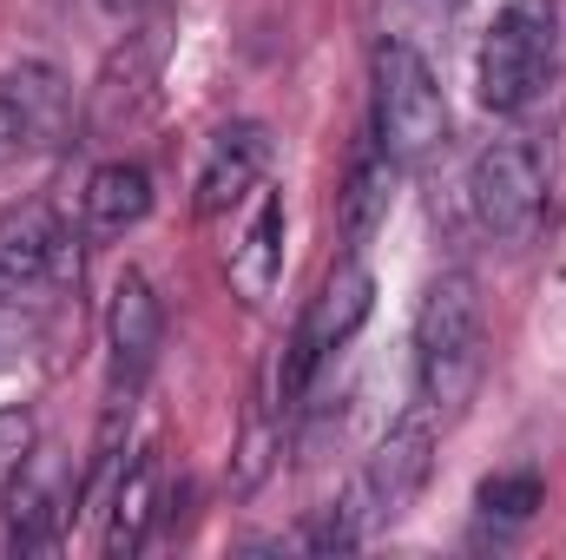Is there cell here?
I'll return each instance as SVG.
<instances>
[{
    "mask_svg": "<svg viewBox=\"0 0 566 560\" xmlns=\"http://www.w3.org/2000/svg\"><path fill=\"white\" fill-rule=\"evenodd\" d=\"M468 211L494 245H527L547 218V165L521 139H494L468 165Z\"/></svg>",
    "mask_w": 566,
    "mask_h": 560,
    "instance_id": "obj_6",
    "label": "cell"
},
{
    "mask_svg": "<svg viewBox=\"0 0 566 560\" xmlns=\"http://www.w3.org/2000/svg\"><path fill=\"white\" fill-rule=\"evenodd\" d=\"M560 60V27H554V0H507L474 53V86L488 113H527Z\"/></svg>",
    "mask_w": 566,
    "mask_h": 560,
    "instance_id": "obj_4",
    "label": "cell"
},
{
    "mask_svg": "<svg viewBox=\"0 0 566 560\" xmlns=\"http://www.w3.org/2000/svg\"><path fill=\"white\" fill-rule=\"evenodd\" d=\"M369 310H376V278H369V265L349 251L323 290L310 297V310H303V323H296V336L283 343V363H277V396L283 409H296L303 403V390L316 383V370H323V356L329 350H343L363 323H369Z\"/></svg>",
    "mask_w": 566,
    "mask_h": 560,
    "instance_id": "obj_5",
    "label": "cell"
},
{
    "mask_svg": "<svg viewBox=\"0 0 566 560\" xmlns=\"http://www.w3.org/2000/svg\"><path fill=\"white\" fill-rule=\"evenodd\" d=\"M158 343H165V310H158L151 283L139 271H126L113 283V310H106V416H99V442H93V488L119 462V435L139 409V390L151 376V363H158Z\"/></svg>",
    "mask_w": 566,
    "mask_h": 560,
    "instance_id": "obj_3",
    "label": "cell"
},
{
    "mask_svg": "<svg viewBox=\"0 0 566 560\" xmlns=\"http://www.w3.org/2000/svg\"><path fill=\"white\" fill-rule=\"evenodd\" d=\"M73 278H80V258L53 205L27 198L0 211V303H46Z\"/></svg>",
    "mask_w": 566,
    "mask_h": 560,
    "instance_id": "obj_8",
    "label": "cell"
},
{
    "mask_svg": "<svg viewBox=\"0 0 566 560\" xmlns=\"http://www.w3.org/2000/svg\"><path fill=\"white\" fill-rule=\"evenodd\" d=\"M158 60H165V27L151 20V27H139V40L119 46V60H113L106 80H99V100H93V120H99V126L119 120V100H126V113H133V100L151 93L145 80H158Z\"/></svg>",
    "mask_w": 566,
    "mask_h": 560,
    "instance_id": "obj_16",
    "label": "cell"
},
{
    "mask_svg": "<svg viewBox=\"0 0 566 560\" xmlns=\"http://www.w3.org/2000/svg\"><path fill=\"white\" fill-rule=\"evenodd\" d=\"M27 455H33V416H27V409H0V495H7V481L20 475Z\"/></svg>",
    "mask_w": 566,
    "mask_h": 560,
    "instance_id": "obj_18",
    "label": "cell"
},
{
    "mask_svg": "<svg viewBox=\"0 0 566 560\" xmlns=\"http://www.w3.org/2000/svg\"><path fill=\"white\" fill-rule=\"evenodd\" d=\"M264 172H271V133L258 120L224 126L205 145V165H198V218H224L231 205H244L264 185Z\"/></svg>",
    "mask_w": 566,
    "mask_h": 560,
    "instance_id": "obj_10",
    "label": "cell"
},
{
    "mask_svg": "<svg viewBox=\"0 0 566 560\" xmlns=\"http://www.w3.org/2000/svg\"><path fill=\"white\" fill-rule=\"evenodd\" d=\"M60 521H66V475L46 448H33L20 462V475L7 481V548L40 554L60 541Z\"/></svg>",
    "mask_w": 566,
    "mask_h": 560,
    "instance_id": "obj_11",
    "label": "cell"
},
{
    "mask_svg": "<svg viewBox=\"0 0 566 560\" xmlns=\"http://www.w3.org/2000/svg\"><path fill=\"white\" fill-rule=\"evenodd\" d=\"M145 211H151V172L133 158L99 165L80 191V231L86 238H126L133 225H145Z\"/></svg>",
    "mask_w": 566,
    "mask_h": 560,
    "instance_id": "obj_14",
    "label": "cell"
},
{
    "mask_svg": "<svg viewBox=\"0 0 566 560\" xmlns=\"http://www.w3.org/2000/svg\"><path fill=\"white\" fill-rule=\"evenodd\" d=\"M283 278V198L258 185V205H251V225L238 231L231 245V283L244 303H264Z\"/></svg>",
    "mask_w": 566,
    "mask_h": 560,
    "instance_id": "obj_15",
    "label": "cell"
},
{
    "mask_svg": "<svg viewBox=\"0 0 566 560\" xmlns=\"http://www.w3.org/2000/svg\"><path fill=\"white\" fill-rule=\"evenodd\" d=\"M99 7H106V13H126V20H133V13H145V7H158V0H99Z\"/></svg>",
    "mask_w": 566,
    "mask_h": 560,
    "instance_id": "obj_19",
    "label": "cell"
},
{
    "mask_svg": "<svg viewBox=\"0 0 566 560\" xmlns=\"http://www.w3.org/2000/svg\"><path fill=\"white\" fill-rule=\"evenodd\" d=\"M396 158L382 152L376 139H363L349 152V172H343V191H336V218H343V245L363 258V245L382 231L389 218V198H396Z\"/></svg>",
    "mask_w": 566,
    "mask_h": 560,
    "instance_id": "obj_13",
    "label": "cell"
},
{
    "mask_svg": "<svg viewBox=\"0 0 566 560\" xmlns=\"http://www.w3.org/2000/svg\"><path fill=\"white\" fill-rule=\"evenodd\" d=\"M428 475H434V416H409L396 422L382 442H376V455L363 462V475L349 481V508H356V521H363V535H376V528H396L416 501H422Z\"/></svg>",
    "mask_w": 566,
    "mask_h": 560,
    "instance_id": "obj_7",
    "label": "cell"
},
{
    "mask_svg": "<svg viewBox=\"0 0 566 560\" xmlns=\"http://www.w3.org/2000/svg\"><path fill=\"white\" fill-rule=\"evenodd\" d=\"M369 139L402 172L428 165L448 139V100L434 86V66L409 40H382L369 60Z\"/></svg>",
    "mask_w": 566,
    "mask_h": 560,
    "instance_id": "obj_2",
    "label": "cell"
},
{
    "mask_svg": "<svg viewBox=\"0 0 566 560\" xmlns=\"http://www.w3.org/2000/svg\"><path fill=\"white\" fill-rule=\"evenodd\" d=\"M66 113H73V86H66L60 66H46V60L0 66V165L33 158L40 145H53Z\"/></svg>",
    "mask_w": 566,
    "mask_h": 560,
    "instance_id": "obj_9",
    "label": "cell"
},
{
    "mask_svg": "<svg viewBox=\"0 0 566 560\" xmlns=\"http://www.w3.org/2000/svg\"><path fill=\"white\" fill-rule=\"evenodd\" d=\"M481 363H488L481 290L468 271H448L422 290V310H416V396H422L428 416H461L481 390Z\"/></svg>",
    "mask_w": 566,
    "mask_h": 560,
    "instance_id": "obj_1",
    "label": "cell"
},
{
    "mask_svg": "<svg viewBox=\"0 0 566 560\" xmlns=\"http://www.w3.org/2000/svg\"><path fill=\"white\" fill-rule=\"evenodd\" d=\"M165 508V468H158V448H133L126 468H113V495H106V528H99V548L113 560L139 554L151 541V521Z\"/></svg>",
    "mask_w": 566,
    "mask_h": 560,
    "instance_id": "obj_12",
    "label": "cell"
},
{
    "mask_svg": "<svg viewBox=\"0 0 566 560\" xmlns=\"http://www.w3.org/2000/svg\"><path fill=\"white\" fill-rule=\"evenodd\" d=\"M541 501H547V488H541V475H534V468L488 475V481H481V495H474L481 521H501V528H521V521H534V508H541Z\"/></svg>",
    "mask_w": 566,
    "mask_h": 560,
    "instance_id": "obj_17",
    "label": "cell"
}]
</instances>
